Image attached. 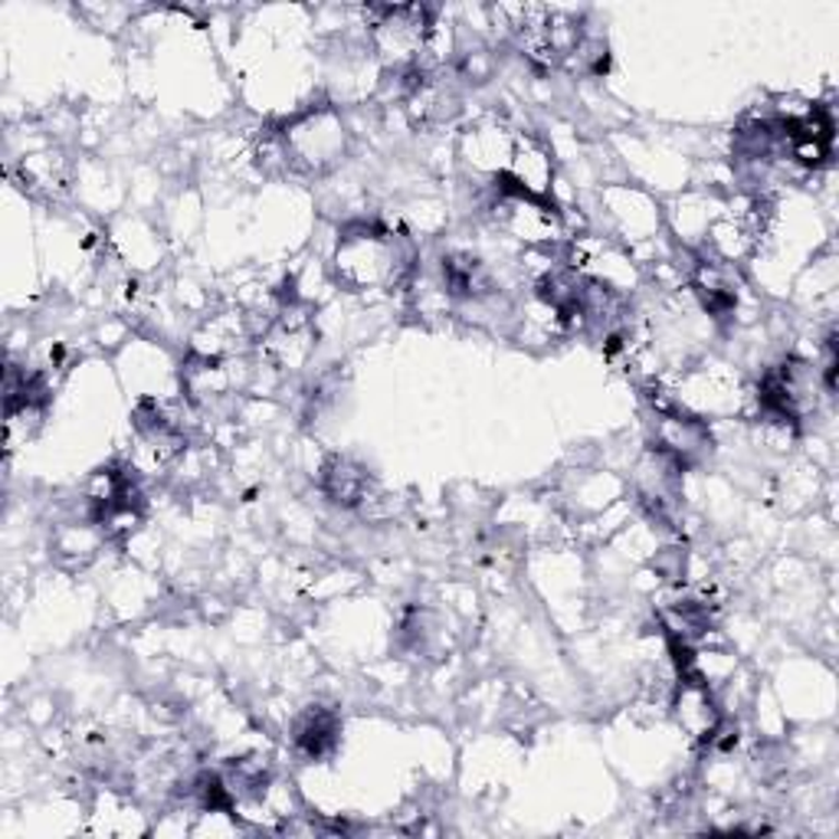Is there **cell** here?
Segmentation results:
<instances>
[{
  "mask_svg": "<svg viewBox=\"0 0 839 839\" xmlns=\"http://www.w3.org/2000/svg\"><path fill=\"white\" fill-rule=\"evenodd\" d=\"M338 741V718L332 711H309L296 731V744L305 757H325Z\"/></svg>",
  "mask_w": 839,
  "mask_h": 839,
  "instance_id": "cell-1",
  "label": "cell"
},
{
  "mask_svg": "<svg viewBox=\"0 0 839 839\" xmlns=\"http://www.w3.org/2000/svg\"><path fill=\"white\" fill-rule=\"evenodd\" d=\"M364 486H368L364 469L348 466V463H341V459H335V463H332V469H328V476H325V489H328V495H332L335 502H341V505H355V502H361Z\"/></svg>",
  "mask_w": 839,
  "mask_h": 839,
  "instance_id": "cell-2",
  "label": "cell"
}]
</instances>
